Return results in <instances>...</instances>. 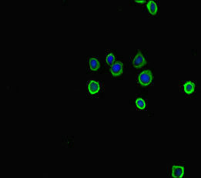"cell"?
I'll return each instance as SVG.
<instances>
[{
    "instance_id": "1",
    "label": "cell",
    "mask_w": 201,
    "mask_h": 178,
    "mask_svg": "<svg viewBox=\"0 0 201 178\" xmlns=\"http://www.w3.org/2000/svg\"><path fill=\"white\" fill-rule=\"evenodd\" d=\"M152 73L150 70H146V71L140 73V75L139 76V83L141 86H146L148 85H150L152 82Z\"/></svg>"
},
{
    "instance_id": "2",
    "label": "cell",
    "mask_w": 201,
    "mask_h": 178,
    "mask_svg": "<svg viewBox=\"0 0 201 178\" xmlns=\"http://www.w3.org/2000/svg\"><path fill=\"white\" fill-rule=\"evenodd\" d=\"M100 89V83L92 80L89 82L88 85V91L91 95H96L99 93Z\"/></svg>"
},
{
    "instance_id": "3",
    "label": "cell",
    "mask_w": 201,
    "mask_h": 178,
    "mask_svg": "<svg viewBox=\"0 0 201 178\" xmlns=\"http://www.w3.org/2000/svg\"><path fill=\"white\" fill-rule=\"evenodd\" d=\"M111 73L113 76H120L123 73V63L121 62H116V63L113 64L111 67Z\"/></svg>"
},
{
    "instance_id": "4",
    "label": "cell",
    "mask_w": 201,
    "mask_h": 178,
    "mask_svg": "<svg viewBox=\"0 0 201 178\" xmlns=\"http://www.w3.org/2000/svg\"><path fill=\"white\" fill-rule=\"evenodd\" d=\"M133 66L135 67H142L146 65V59H144L143 56L142 55L141 52H138L136 57L133 59Z\"/></svg>"
},
{
    "instance_id": "5",
    "label": "cell",
    "mask_w": 201,
    "mask_h": 178,
    "mask_svg": "<svg viewBox=\"0 0 201 178\" xmlns=\"http://www.w3.org/2000/svg\"><path fill=\"white\" fill-rule=\"evenodd\" d=\"M184 174V170L180 166H174L172 169V176L173 177H182Z\"/></svg>"
},
{
    "instance_id": "6",
    "label": "cell",
    "mask_w": 201,
    "mask_h": 178,
    "mask_svg": "<svg viewBox=\"0 0 201 178\" xmlns=\"http://www.w3.org/2000/svg\"><path fill=\"white\" fill-rule=\"evenodd\" d=\"M183 90L186 94H192L195 90V84L193 82H186L183 85Z\"/></svg>"
},
{
    "instance_id": "7",
    "label": "cell",
    "mask_w": 201,
    "mask_h": 178,
    "mask_svg": "<svg viewBox=\"0 0 201 178\" xmlns=\"http://www.w3.org/2000/svg\"><path fill=\"white\" fill-rule=\"evenodd\" d=\"M146 7H147V9L149 10L150 13L152 14L153 16H156V13H157V6H156V2L154 1H150L146 5Z\"/></svg>"
},
{
    "instance_id": "8",
    "label": "cell",
    "mask_w": 201,
    "mask_h": 178,
    "mask_svg": "<svg viewBox=\"0 0 201 178\" xmlns=\"http://www.w3.org/2000/svg\"><path fill=\"white\" fill-rule=\"evenodd\" d=\"M89 67L92 71H97L100 68V62L96 58H91L89 59Z\"/></svg>"
},
{
    "instance_id": "9",
    "label": "cell",
    "mask_w": 201,
    "mask_h": 178,
    "mask_svg": "<svg viewBox=\"0 0 201 178\" xmlns=\"http://www.w3.org/2000/svg\"><path fill=\"white\" fill-rule=\"evenodd\" d=\"M136 107L140 110H143L146 107V102L143 100V99L139 98L136 100Z\"/></svg>"
},
{
    "instance_id": "10",
    "label": "cell",
    "mask_w": 201,
    "mask_h": 178,
    "mask_svg": "<svg viewBox=\"0 0 201 178\" xmlns=\"http://www.w3.org/2000/svg\"><path fill=\"white\" fill-rule=\"evenodd\" d=\"M114 60H115V56L113 55V54L110 53V54H109L107 57H106V62L109 64V65H111V64L114 62Z\"/></svg>"
},
{
    "instance_id": "11",
    "label": "cell",
    "mask_w": 201,
    "mask_h": 178,
    "mask_svg": "<svg viewBox=\"0 0 201 178\" xmlns=\"http://www.w3.org/2000/svg\"><path fill=\"white\" fill-rule=\"evenodd\" d=\"M136 2H137V3H144L145 2V1H136Z\"/></svg>"
}]
</instances>
